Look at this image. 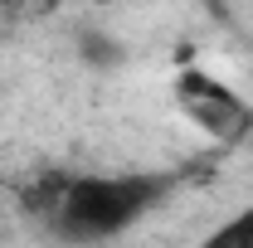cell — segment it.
<instances>
[{
  "label": "cell",
  "mask_w": 253,
  "mask_h": 248,
  "mask_svg": "<svg viewBox=\"0 0 253 248\" xmlns=\"http://www.w3.org/2000/svg\"><path fill=\"white\" fill-rule=\"evenodd\" d=\"M170 175L161 170H117V175H73L63 190V205L54 214V234L63 244H88L102 248L122 239L126 229H136L141 219L170 195Z\"/></svg>",
  "instance_id": "1"
},
{
  "label": "cell",
  "mask_w": 253,
  "mask_h": 248,
  "mask_svg": "<svg viewBox=\"0 0 253 248\" xmlns=\"http://www.w3.org/2000/svg\"><path fill=\"white\" fill-rule=\"evenodd\" d=\"M68 170H49V175H34L30 185H20V209L30 219H39V224H54V214H59L63 205V190H68Z\"/></svg>",
  "instance_id": "3"
},
{
  "label": "cell",
  "mask_w": 253,
  "mask_h": 248,
  "mask_svg": "<svg viewBox=\"0 0 253 248\" xmlns=\"http://www.w3.org/2000/svg\"><path fill=\"white\" fill-rule=\"evenodd\" d=\"M73 49H78V59L88 63L93 73H117L126 63V44L117 39V34H107V30H78V39H73Z\"/></svg>",
  "instance_id": "4"
},
{
  "label": "cell",
  "mask_w": 253,
  "mask_h": 248,
  "mask_svg": "<svg viewBox=\"0 0 253 248\" xmlns=\"http://www.w3.org/2000/svg\"><path fill=\"white\" fill-rule=\"evenodd\" d=\"M200 248H253V205L244 209V214L224 219V224H219V229H214Z\"/></svg>",
  "instance_id": "5"
},
{
  "label": "cell",
  "mask_w": 253,
  "mask_h": 248,
  "mask_svg": "<svg viewBox=\"0 0 253 248\" xmlns=\"http://www.w3.org/2000/svg\"><path fill=\"white\" fill-rule=\"evenodd\" d=\"M15 5H20V0H0V10H15Z\"/></svg>",
  "instance_id": "6"
},
{
  "label": "cell",
  "mask_w": 253,
  "mask_h": 248,
  "mask_svg": "<svg viewBox=\"0 0 253 248\" xmlns=\"http://www.w3.org/2000/svg\"><path fill=\"white\" fill-rule=\"evenodd\" d=\"M170 97H175L180 117L195 131H205L210 141H239L249 131L253 112H249V102H244V93L229 88L219 73H210L200 63H190V68H180L170 78Z\"/></svg>",
  "instance_id": "2"
}]
</instances>
